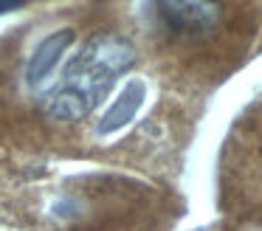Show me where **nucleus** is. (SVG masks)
Returning <instances> with one entry per match:
<instances>
[{
    "label": "nucleus",
    "instance_id": "nucleus-1",
    "mask_svg": "<svg viewBox=\"0 0 262 231\" xmlns=\"http://www.w3.org/2000/svg\"><path fill=\"white\" fill-rule=\"evenodd\" d=\"M136 62V48L124 37L99 34L88 39L82 51L65 65L59 82L42 99V110L57 121H79L91 116L104 96L113 90L121 73Z\"/></svg>",
    "mask_w": 262,
    "mask_h": 231
},
{
    "label": "nucleus",
    "instance_id": "nucleus-2",
    "mask_svg": "<svg viewBox=\"0 0 262 231\" xmlns=\"http://www.w3.org/2000/svg\"><path fill=\"white\" fill-rule=\"evenodd\" d=\"M161 20L178 34H209L220 20L214 0H155Z\"/></svg>",
    "mask_w": 262,
    "mask_h": 231
},
{
    "label": "nucleus",
    "instance_id": "nucleus-3",
    "mask_svg": "<svg viewBox=\"0 0 262 231\" xmlns=\"http://www.w3.org/2000/svg\"><path fill=\"white\" fill-rule=\"evenodd\" d=\"M71 43H74V31H71V28H62V31L48 34V37L42 39L40 45H37L34 54H31L29 68H26V82H29L31 88H37V85L46 82L48 73L57 68V62H59V56H62V51L68 48Z\"/></svg>",
    "mask_w": 262,
    "mask_h": 231
},
{
    "label": "nucleus",
    "instance_id": "nucleus-4",
    "mask_svg": "<svg viewBox=\"0 0 262 231\" xmlns=\"http://www.w3.org/2000/svg\"><path fill=\"white\" fill-rule=\"evenodd\" d=\"M144 96H147V85L141 82V79H133V82H127V88L121 90V96L116 99V104L110 107L107 113H104V118L99 121V133L107 135V133H116L119 127H124L127 121H133L138 113V107H141Z\"/></svg>",
    "mask_w": 262,
    "mask_h": 231
},
{
    "label": "nucleus",
    "instance_id": "nucleus-5",
    "mask_svg": "<svg viewBox=\"0 0 262 231\" xmlns=\"http://www.w3.org/2000/svg\"><path fill=\"white\" fill-rule=\"evenodd\" d=\"M20 3H26V0H0V14H3V11H12V9H17Z\"/></svg>",
    "mask_w": 262,
    "mask_h": 231
}]
</instances>
